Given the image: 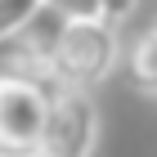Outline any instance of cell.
Here are the masks:
<instances>
[{"label": "cell", "instance_id": "cell-1", "mask_svg": "<svg viewBox=\"0 0 157 157\" xmlns=\"http://www.w3.org/2000/svg\"><path fill=\"white\" fill-rule=\"evenodd\" d=\"M121 63V36L112 23H67L59 49H54V72L67 90H94L99 81H108L112 67Z\"/></svg>", "mask_w": 157, "mask_h": 157}, {"label": "cell", "instance_id": "cell-2", "mask_svg": "<svg viewBox=\"0 0 157 157\" xmlns=\"http://www.w3.org/2000/svg\"><path fill=\"white\" fill-rule=\"evenodd\" d=\"M99 144V108L85 90H63L45 112L40 157H94Z\"/></svg>", "mask_w": 157, "mask_h": 157}, {"label": "cell", "instance_id": "cell-3", "mask_svg": "<svg viewBox=\"0 0 157 157\" xmlns=\"http://www.w3.org/2000/svg\"><path fill=\"white\" fill-rule=\"evenodd\" d=\"M45 112H49V99L36 85L0 72V153L5 157H36Z\"/></svg>", "mask_w": 157, "mask_h": 157}, {"label": "cell", "instance_id": "cell-4", "mask_svg": "<svg viewBox=\"0 0 157 157\" xmlns=\"http://www.w3.org/2000/svg\"><path fill=\"white\" fill-rule=\"evenodd\" d=\"M5 49H9V54L0 59V72H5V76H18V81L36 85L49 103L67 90V85L59 81V72H54V63H49V59H36V54H27V49H18V45H5Z\"/></svg>", "mask_w": 157, "mask_h": 157}, {"label": "cell", "instance_id": "cell-5", "mask_svg": "<svg viewBox=\"0 0 157 157\" xmlns=\"http://www.w3.org/2000/svg\"><path fill=\"white\" fill-rule=\"evenodd\" d=\"M126 59V72H130V85L144 90V94H157V27H139L130 36V45L121 49Z\"/></svg>", "mask_w": 157, "mask_h": 157}, {"label": "cell", "instance_id": "cell-6", "mask_svg": "<svg viewBox=\"0 0 157 157\" xmlns=\"http://www.w3.org/2000/svg\"><path fill=\"white\" fill-rule=\"evenodd\" d=\"M63 32H67V23H63L59 13H54V9H40L9 45H18V49H27V54H36V59H49V63H54V49H59Z\"/></svg>", "mask_w": 157, "mask_h": 157}, {"label": "cell", "instance_id": "cell-7", "mask_svg": "<svg viewBox=\"0 0 157 157\" xmlns=\"http://www.w3.org/2000/svg\"><path fill=\"white\" fill-rule=\"evenodd\" d=\"M40 9H45V0H0V45H9Z\"/></svg>", "mask_w": 157, "mask_h": 157}, {"label": "cell", "instance_id": "cell-8", "mask_svg": "<svg viewBox=\"0 0 157 157\" xmlns=\"http://www.w3.org/2000/svg\"><path fill=\"white\" fill-rule=\"evenodd\" d=\"M45 9H54L63 23H99L103 18L99 0H45Z\"/></svg>", "mask_w": 157, "mask_h": 157}, {"label": "cell", "instance_id": "cell-9", "mask_svg": "<svg viewBox=\"0 0 157 157\" xmlns=\"http://www.w3.org/2000/svg\"><path fill=\"white\" fill-rule=\"evenodd\" d=\"M99 5H103V23L117 27L121 18H130V13H135V5H139V0H99Z\"/></svg>", "mask_w": 157, "mask_h": 157}, {"label": "cell", "instance_id": "cell-10", "mask_svg": "<svg viewBox=\"0 0 157 157\" xmlns=\"http://www.w3.org/2000/svg\"><path fill=\"white\" fill-rule=\"evenodd\" d=\"M153 27H157V13H153Z\"/></svg>", "mask_w": 157, "mask_h": 157}, {"label": "cell", "instance_id": "cell-11", "mask_svg": "<svg viewBox=\"0 0 157 157\" xmlns=\"http://www.w3.org/2000/svg\"><path fill=\"white\" fill-rule=\"evenodd\" d=\"M0 157H5V153H0Z\"/></svg>", "mask_w": 157, "mask_h": 157}, {"label": "cell", "instance_id": "cell-12", "mask_svg": "<svg viewBox=\"0 0 157 157\" xmlns=\"http://www.w3.org/2000/svg\"><path fill=\"white\" fill-rule=\"evenodd\" d=\"M36 157H40V153H36Z\"/></svg>", "mask_w": 157, "mask_h": 157}]
</instances>
